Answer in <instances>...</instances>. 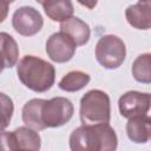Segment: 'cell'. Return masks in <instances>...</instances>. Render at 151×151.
<instances>
[{
    "mask_svg": "<svg viewBox=\"0 0 151 151\" xmlns=\"http://www.w3.org/2000/svg\"><path fill=\"white\" fill-rule=\"evenodd\" d=\"M118 138L109 124L81 125L70 136L71 151H116Z\"/></svg>",
    "mask_w": 151,
    "mask_h": 151,
    "instance_id": "obj_1",
    "label": "cell"
},
{
    "mask_svg": "<svg viewBox=\"0 0 151 151\" xmlns=\"http://www.w3.org/2000/svg\"><path fill=\"white\" fill-rule=\"evenodd\" d=\"M20 81L34 92H46L55 80L54 66L35 55H25L17 66Z\"/></svg>",
    "mask_w": 151,
    "mask_h": 151,
    "instance_id": "obj_2",
    "label": "cell"
},
{
    "mask_svg": "<svg viewBox=\"0 0 151 151\" xmlns=\"http://www.w3.org/2000/svg\"><path fill=\"white\" fill-rule=\"evenodd\" d=\"M80 120L85 126L109 124L111 118L110 97L101 90H91L80 99Z\"/></svg>",
    "mask_w": 151,
    "mask_h": 151,
    "instance_id": "obj_3",
    "label": "cell"
},
{
    "mask_svg": "<svg viewBox=\"0 0 151 151\" xmlns=\"http://www.w3.org/2000/svg\"><path fill=\"white\" fill-rule=\"evenodd\" d=\"M73 111V104L67 98L54 97L48 100L42 99L39 111L42 129L65 125L72 118Z\"/></svg>",
    "mask_w": 151,
    "mask_h": 151,
    "instance_id": "obj_4",
    "label": "cell"
},
{
    "mask_svg": "<svg viewBox=\"0 0 151 151\" xmlns=\"http://www.w3.org/2000/svg\"><path fill=\"white\" fill-rule=\"evenodd\" d=\"M126 57L124 41L113 34L103 35L96 45V59L107 70H114L122 66Z\"/></svg>",
    "mask_w": 151,
    "mask_h": 151,
    "instance_id": "obj_5",
    "label": "cell"
},
{
    "mask_svg": "<svg viewBox=\"0 0 151 151\" xmlns=\"http://www.w3.org/2000/svg\"><path fill=\"white\" fill-rule=\"evenodd\" d=\"M44 25V19L38 9L31 6H22L15 9L12 17V26L17 33L24 37L37 34Z\"/></svg>",
    "mask_w": 151,
    "mask_h": 151,
    "instance_id": "obj_6",
    "label": "cell"
},
{
    "mask_svg": "<svg viewBox=\"0 0 151 151\" xmlns=\"http://www.w3.org/2000/svg\"><path fill=\"white\" fill-rule=\"evenodd\" d=\"M77 45L74 41L63 32L53 33L46 41V53L54 63H67L76 53Z\"/></svg>",
    "mask_w": 151,
    "mask_h": 151,
    "instance_id": "obj_7",
    "label": "cell"
},
{
    "mask_svg": "<svg viewBox=\"0 0 151 151\" xmlns=\"http://www.w3.org/2000/svg\"><path fill=\"white\" fill-rule=\"evenodd\" d=\"M151 96L149 93L129 91L124 93L118 101L119 112L124 118H132L137 116L147 114L150 110Z\"/></svg>",
    "mask_w": 151,
    "mask_h": 151,
    "instance_id": "obj_8",
    "label": "cell"
},
{
    "mask_svg": "<svg viewBox=\"0 0 151 151\" xmlns=\"http://www.w3.org/2000/svg\"><path fill=\"white\" fill-rule=\"evenodd\" d=\"M127 22L137 29H149L151 26V2L139 1L125 11Z\"/></svg>",
    "mask_w": 151,
    "mask_h": 151,
    "instance_id": "obj_9",
    "label": "cell"
},
{
    "mask_svg": "<svg viewBox=\"0 0 151 151\" xmlns=\"http://www.w3.org/2000/svg\"><path fill=\"white\" fill-rule=\"evenodd\" d=\"M60 32L68 35L77 46L85 45L91 35L88 25L77 17H71L67 20L60 22Z\"/></svg>",
    "mask_w": 151,
    "mask_h": 151,
    "instance_id": "obj_10",
    "label": "cell"
},
{
    "mask_svg": "<svg viewBox=\"0 0 151 151\" xmlns=\"http://www.w3.org/2000/svg\"><path fill=\"white\" fill-rule=\"evenodd\" d=\"M126 133L130 140L138 144H145L151 136V119L147 114L137 116L129 119L126 124Z\"/></svg>",
    "mask_w": 151,
    "mask_h": 151,
    "instance_id": "obj_11",
    "label": "cell"
},
{
    "mask_svg": "<svg viewBox=\"0 0 151 151\" xmlns=\"http://www.w3.org/2000/svg\"><path fill=\"white\" fill-rule=\"evenodd\" d=\"M46 15L53 21H65L73 14V4L68 0L40 1Z\"/></svg>",
    "mask_w": 151,
    "mask_h": 151,
    "instance_id": "obj_12",
    "label": "cell"
},
{
    "mask_svg": "<svg viewBox=\"0 0 151 151\" xmlns=\"http://www.w3.org/2000/svg\"><path fill=\"white\" fill-rule=\"evenodd\" d=\"M0 57L5 64V68L13 67L19 57V47L17 41L6 32H0Z\"/></svg>",
    "mask_w": 151,
    "mask_h": 151,
    "instance_id": "obj_13",
    "label": "cell"
},
{
    "mask_svg": "<svg viewBox=\"0 0 151 151\" xmlns=\"http://www.w3.org/2000/svg\"><path fill=\"white\" fill-rule=\"evenodd\" d=\"M19 150L27 151H39L40 150V136L37 131L27 127L20 126L13 131Z\"/></svg>",
    "mask_w": 151,
    "mask_h": 151,
    "instance_id": "obj_14",
    "label": "cell"
},
{
    "mask_svg": "<svg viewBox=\"0 0 151 151\" xmlns=\"http://www.w3.org/2000/svg\"><path fill=\"white\" fill-rule=\"evenodd\" d=\"M91 80V77L83 71H71L66 73L59 81L60 90L66 92H76L85 87Z\"/></svg>",
    "mask_w": 151,
    "mask_h": 151,
    "instance_id": "obj_15",
    "label": "cell"
},
{
    "mask_svg": "<svg viewBox=\"0 0 151 151\" xmlns=\"http://www.w3.org/2000/svg\"><path fill=\"white\" fill-rule=\"evenodd\" d=\"M150 65H151V54L144 53L138 55L133 64H132V76L133 78L143 84L151 83V73H150Z\"/></svg>",
    "mask_w": 151,
    "mask_h": 151,
    "instance_id": "obj_16",
    "label": "cell"
},
{
    "mask_svg": "<svg viewBox=\"0 0 151 151\" xmlns=\"http://www.w3.org/2000/svg\"><path fill=\"white\" fill-rule=\"evenodd\" d=\"M14 112L13 100L5 93L0 92V131H4L11 123Z\"/></svg>",
    "mask_w": 151,
    "mask_h": 151,
    "instance_id": "obj_17",
    "label": "cell"
},
{
    "mask_svg": "<svg viewBox=\"0 0 151 151\" xmlns=\"http://www.w3.org/2000/svg\"><path fill=\"white\" fill-rule=\"evenodd\" d=\"M0 151H19L13 131H0Z\"/></svg>",
    "mask_w": 151,
    "mask_h": 151,
    "instance_id": "obj_18",
    "label": "cell"
},
{
    "mask_svg": "<svg viewBox=\"0 0 151 151\" xmlns=\"http://www.w3.org/2000/svg\"><path fill=\"white\" fill-rule=\"evenodd\" d=\"M9 1H0V24L6 19L8 14V7H9Z\"/></svg>",
    "mask_w": 151,
    "mask_h": 151,
    "instance_id": "obj_19",
    "label": "cell"
},
{
    "mask_svg": "<svg viewBox=\"0 0 151 151\" xmlns=\"http://www.w3.org/2000/svg\"><path fill=\"white\" fill-rule=\"evenodd\" d=\"M4 68H5V64H4V61H2V59H1V57H0V73L2 72Z\"/></svg>",
    "mask_w": 151,
    "mask_h": 151,
    "instance_id": "obj_20",
    "label": "cell"
},
{
    "mask_svg": "<svg viewBox=\"0 0 151 151\" xmlns=\"http://www.w3.org/2000/svg\"><path fill=\"white\" fill-rule=\"evenodd\" d=\"M19 151H27V150H19Z\"/></svg>",
    "mask_w": 151,
    "mask_h": 151,
    "instance_id": "obj_21",
    "label": "cell"
}]
</instances>
